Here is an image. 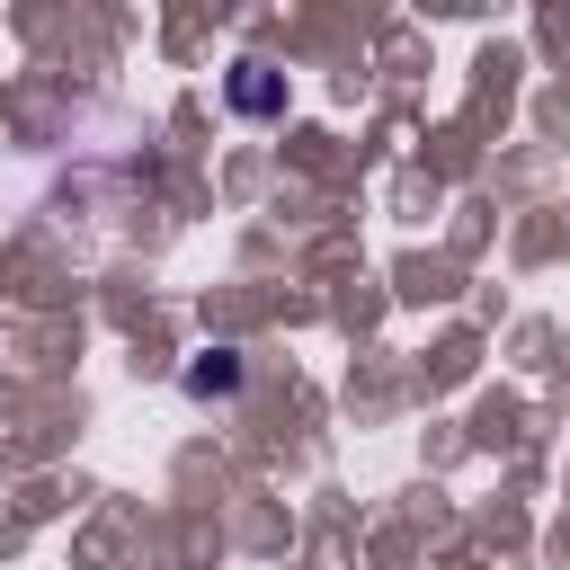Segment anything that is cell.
Wrapping results in <instances>:
<instances>
[{"instance_id": "obj_2", "label": "cell", "mask_w": 570, "mask_h": 570, "mask_svg": "<svg viewBox=\"0 0 570 570\" xmlns=\"http://www.w3.org/2000/svg\"><path fill=\"white\" fill-rule=\"evenodd\" d=\"M223 98H232V116H285V71H267V62H232V80H223Z\"/></svg>"}, {"instance_id": "obj_1", "label": "cell", "mask_w": 570, "mask_h": 570, "mask_svg": "<svg viewBox=\"0 0 570 570\" xmlns=\"http://www.w3.org/2000/svg\"><path fill=\"white\" fill-rule=\"evenodd\" d=\"M240 383H249L240 347H196V356L178 365V392H187V401H240Z\"/></svg>"}]
</instances>
